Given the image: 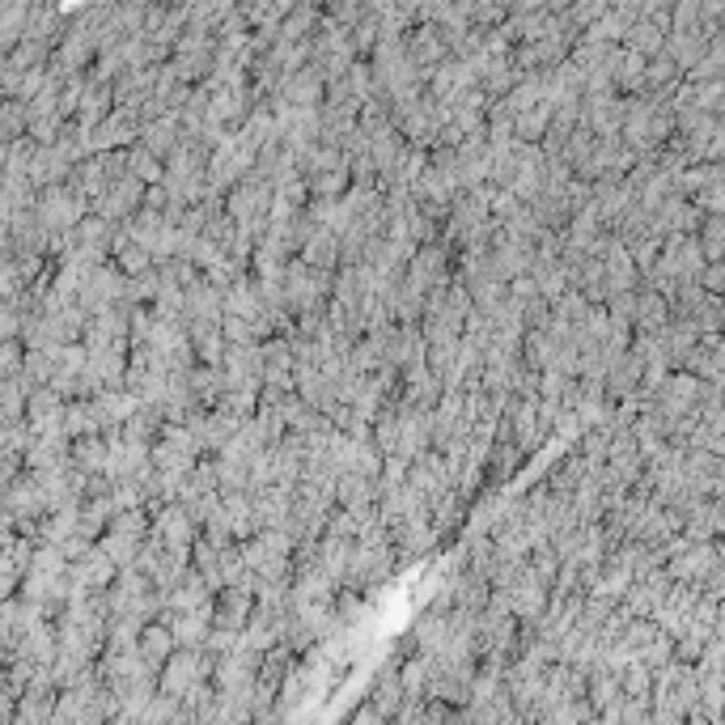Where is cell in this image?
Instances as JSON below:
<instances>
[{
  "label": "cell",
  "mask_w": 725,
  "mask_h": 725,
  "mask_svg": "<svg viewBox=\"0 0 725 725\" xmlns=\"http://www.w3.org/2000/svg\"><path fill=\"white\" fill-rule=\"evenodd\" d=\"M293 552H297V543L285 535V530H259L251 543H242L246 569H251L259 581H276V586H289Z\"/></svg>",
  "instance_id": "1"
},
{
  "label": "cell",
  "mask_w": 725,
  "mask_h": 725,
  "mask_svg": "<svg viewBox=\"0 0 725 725\" xmlns=\"http://www.w3.org/2000/svg\"><path fill=\"white\" fill-rule=\"evenodd\" d=\"M200 441L191 437L187 424H166L162 437L153 441V471L174 475V480H191L200 467Z\"/></svg>",
  "instance_id": "2"
},
{
  "label": "cell",
  "mask_w": 725,
  "mask_h": 725,
  "mask_svg": "<svg viewBox=\"0 0 725 725\" xmlns=\"http://www.w3.org/2000/svg\"><path fill=\"white\" fill-rule=\"evenodd\" d=\"M34 212H39V225L47 229L51 238H68L85 217H90L94 208L85 204L77 191L64 183V187H47V191H39V208H34Z\"/></svg>",
  "instance_id": "3"
},
{
  "label": "cell",
  "mask_w": 725,
  "mask_h": 725,
  "mask_svg": "<svg viewBox=\"0 0 725 725\" xmlns=\"http://www.w3.org/2000/svg\"><path fill=\"white\" fill-rule=\"evenodd\" d=\"M492 268H497V276L505 280V285H514V280H522V276H530V268H535V242L530 238H518L514 229H505L501 225V234H497V242H492Z\"/></svg>",
  "instance_id": "4"
},
{
  "label": "cell",
  "mask_w": 725,
  "mask_h": 725,
  "mask_svg": "<svg viewBox=\"0 0 725 725\" xmlns=\"http://www.w3.org/2000/svg\"><path fill=\"white\" fill-rule=\"evenodd\" d=\"M145 196H149V187L128 174V179L111 183V191H106V196L94 204V217L111 221V225H128V221H136V212L145 208Z\"/></svg>",
  "instance_id": "5"
},
{
  "label": "cell",
  "mask_w": 725,
  "mask_h": 725,
  "mask_svg": "<svg viewBox=\"0 0 725 725\" xmlns=\"http://www.w3.org/2000/svg\"><path fill=\"white\" fill-rule=\"evenodd\" d=\"M149 539L170 547V552H196L200 526L187 518L183 505H166V509H157V514H153V535Z\"/></svg>",
  "instance_id": "6"
},
{
  "label": "cell",
  "mask_w": 725,
  "mask_h": 725,
  "mask_svg": "<svg viewBox=\"0 0 725 725\" xmlns=\"http://www.w3.org/2000/svg\"><path fill=\"white\" fill-rule=\"evenodd\" d=\"M408 484L420 492V497H429V505H433L437 497L454 492V467L446 463V454L441 450H429L408 467Z\"/></svg>",
  "instance_id": "7"
},
{
  "label": "cell",
  "mask_w": 725,
  "mask_h": 725,
  "mask_svg": "<svg viewBox=\"0 0 725 725\" xmlns=\"http://www.w3.org/2000/svg\"><path fill=\"white\" fill-rule=\"evenodd\" d=\"M446 272H450V251L441 242H433V246H420V251H416L412 268H408V280L416 289H424V293H437V289L450 285Z\"/></svg>",
  "instance_id": "8"
},
{
  "label": "cell",
  "mask_w": 725,
  "mask_h": 725,
  "mask_svg": "<svg viewBox=\"0 0 725 725\" xmlns=\"http://www.w3.org/2000/svg\"><path fill=\"white\" fill-rule=\"evenodd\" d=\"M408 56L416 60V68L424 73V81H429L437 68L450 60V47H446V39H441L437 26H416V30L408 34Z\"/></svg>",
  "instance_id": "9"
},
{
  "label": "cell",
  "mask_w": 725,
  "mask_h": 725,
  "mask_svg": "<svg viewBox=\"0 0 725 725\" xmlns=\"http://www.w3.org/2000/svg\"><path fill=\"white\" fill-rule=\"evenodd\" d=\"M64 412H68V403L51 391V386H43V391H34L30 395V412H26V424L34 429V437H51V433H64Z\"/></svg>",
  "instance_id": "10"
},
{
  "label": "cell",
  "mask_w": 725,
  "mask_h": 725,
  "mask_svg": "<svg viewBox=\"0 0 725 725\" xmlns=\"http://www.w3.org/2000/svg\"><path fill=\"white\" fill-rule=\"evenodd\" d=\"M73 463H77L85 475H106V467H111V441H106V437L73 441Z\"/></svg>",
  "instance_id": "11"
},
{
  "label": "cell",
  "mask_w": 725,
  "mask_h": 725,
  "mask_svg": "<svg viewBox=\"0 0 725 725\" xmlns=\"http://www.w3.org/2000/svg\"><path fill=\"white\" fill-rule=\"evenodd\" d=\"M463 505H467V497H463L458 488H454V492H446V497H437V501L429 505V522H433L437 535H450V530H454L458 522H463V514H467Z\"/></svg>",
  "instance_id": "12"
},
{
  "label": "cell",
  "mask_w": 725,
  "mask_h": 725,
  "mask_svg": "<svg viewBox=\"0 0 725 725\" xmlns=\"http://www.w3.org/2000/svg\"><path fill=\"white\" fill-rule=\"evenodd\" d=\"M174 645H179V641H174V632H170L162 620H157V624H149L145 632H140V653H145V658H149V666H162V662H170V658H174Z\"/></svg>",
  "instance_id": "13"
},
{
  "label": "cell",
  "mask_w": 725,
  "mask_h": 725,
  "mask_svg": "<svg viewBox=\"0 0 725 725\" xmlns=\"http://www.w3.org/2000/svg\"><path fill=\"white\" fill-rule=\"evenodd\" d=\"M658 314H662L658 297H645V302H641V323H658Z\"/></svg>",
  "instance_id": "14"
}]
</instances>
